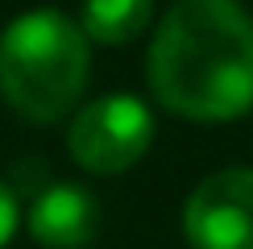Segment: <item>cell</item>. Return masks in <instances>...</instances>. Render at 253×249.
I'll list each match as a JSON object with an SVG mask.
<instances>
[{
  "label": "cell",
  "instance_id": "277c9868",
  "mask_svg": "<svg viewBox=\"0 0 253 249\" xmlns=\"http://www.w3.org/2000/svg\"><path fill=\"white\" fill-rule=\"evenodd\" d=\"M183 233L195 249H253V170L233 166L204 179L183 208Z\"/></svg>",
  "mask_w": 253,
  "mask_h": 249
},
{
  "label": "cell",
  "instance_id": "5b68a950",
  "mask_svg": "<svg viewBox=\"0 0 253 249\" xmlns=\"http://www.w3.org/2000/svg\"><path fill=\"white\" fill-rule=\"evenodd\" d=\"M96 224H100L96 200L71 183H54L38 191L34 208H29V233L46 249H83L96 237Z\"/></svg>",
  "mask_w": 253,
  "mask_h": 249
},
{
  "label": "cell",
  "instance_id": "6da1fadb",
  "mask_svg": "<svg viewBox=\"0 0 253 249\" xmlns=\"http://www.w3.org/2000/svg\"><path fill=\"white\" fill-rule=\"evenodd\" d=\"M150 83L178 117H241L253 108V17L237 0H178L154 34Z\"/></svg>",
  "mask_w": 253,
  "mask_h": 249
},
{
  "label": "cell",
  "instance_id": "7a4b0ae2",
  "mask_svg": "<svg viewBox=\"0 0 253 249\" xmlns=\"http://www.w3.org/2000/svg\"><path fill=\"white\" fill-rule=\"evenodd\" d=\"M87 34L62 8H29L0 34V91L29 121L71 112L87 83Z\"/></svg>",
  "mask_w": 253,
  "mask_h": 249
},
{
  "label": "cell",
  "instance_id": "3957f363",
  "mask_svg": "<svg viewBox=\"0 0 253 249\" xmlns=\"http://www.w3.org/2000/svg\"><path fill=\"white\" fill-rule=\"evenodd\" d=\"M154 141V117L137 96H104L71 121L67 145L79 166L96 174H117L133 166Z\"/></svg>",
  "mask_w": 253,
  "mask_h": 249
},
{
  "label": "cell",
  "instance_id": "52a82bcc",
  "mask_svg": "<svg viewBox=\"0 0 253 249\" xmlns=\"http://www.w3.org/2000/svg\"><path fill=\"white\" fill-rule=\"evenodd\" d=\"M13 228H17V200H13V191L0 183V245L13 237Z\"/></svg>",
  "mask_w": 253,
  "mask_h": 249
},
{
  "label": "cell",
  "instance_id": "8992f818",
  "mask_svg": "<svg viewBox=\"0 0 253 249\" xmlns=\"http://www.w3.org/2000/svg\"><path fill=\"white\" fill-rule=\"evenodd\" d=\"M154 0H83V34L96 42H129L150 25Z\"/></svg>",
  "mask_w": 253,
  "mask_h": 249
}]
</instances>
